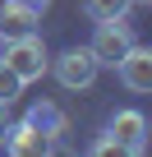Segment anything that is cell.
Instances as JSON below:
<instances>
[{"instance_id": "cell-2", "label": "cell", "mask_w": 152, "mask_h": 157, "mask_svg": "<svg viewBox=\"0 0 152 157\" xmlns=\"http://www.w3.org/2000/svg\"><path fill=\"white\" fill-rule=\"evenodd\" d=\"M134 42H138V37H134V28H129L124 19H106V23H97V33H92L88 51H92L97 69H115V65L124 60V51H129Z\"/></svg>"}, {"instance_id": "cell-12", "label": "cell", "mask_w": 152, "mask_h": 157, "mask_svg": "<svg viewBox=\"0 0 152 157\" xmlns=\"http://www.w3.org/2000/svg\"><path fill=\"white\" fill-rule=\"evenodd\" d=\"M5 129H9V106H0V139H5Z\"/></svg>"}, {"instance_id": "cell-7", "label": "cell", "mask_w": 152, "mask_h": 157, "mask_svg": "<svg viewBox=\"0 0 152 157\" xmlns=\"http://www.w3.org/2000/svg\"><path fill=\"white\" fill-rule=\"evenodd\" d=\"M37 23H42V14L28 5V0H5V5H0V37L5 42L37 33Z\"/></svg>"}, {"instance_id": "cell-6", "label": "cell", "mask_w": 152, "mask_h": 157, "mask_svg": "<svg viewBox=\"0 0 152 157\" xmlns=\"http://www.w3.org/2000/svg\"><path fill=\"white\" fill-rule=\"evenodd\" d=\"M115 69H120V83H124L129 93H147V88H152V51H147V46L134 42Z\"/></svg>"}, {"instance_id": "cell-14", "label": "cell", "mask_w": 152, "mask_h": 157, "mask_svg": "<svg viewBox=\"0 0 152 157\" xmlns=\"http://www.w3.org/2000/svg\"><path fill=\"white\" fill-rule=\"evenodd\" d=\"M134 5H152V0H134Z\"/></svg>"}, {"instance_id": "cell-1", "label": "cell", "mask_w": 152, "mask_h": 157, "mask_svg": "<svg viewBox=\"0 0 152 157\" xmlns=\"http://www.w3.org/2000/svg\"><path fill=\"white\" fill-rule=\"evenodd\" d=\"M5 69L19 78V83L28 88V83H37V78L46 74V65H51V56H46V46H42V37L37 33H28V37H14V42H5Z\"/></svg>"}, {"instance_id": "cell-9", "label": "cell", "mask_w": 152, "mask_h": 157, "mask_svg": "<svg viewBox=\"0 0 152 157\" xmlns=\"http://www.w3.org/2000/svg\"><path fill=\"white\" fill-rule=\"evenodd\" d=\"M134 10V0H83V14L92 23H106V19H124Z\"/></svg>"}, {"instance_id": "cell-5", "label": "cell", "mask_w": 152, "mask_h": 157, "mask_svg": "<svg viewBox=\"0 0 152 157\" xmlns=\"http://www.w3.org/2000/svg\"><path fill=\"white\" fill-rule=\"evenodd\" d=\"M106 134H111L115 143H124L134 157H143V148H147V120H143V111H134V106L115 111V116L106 120Z\"/></svg>"}, {"instance_id": "cell-10", "label": "cell", "mask_w": 152, "mask_h": 157, "mask_svg": "<svg viewBox=\"0 0 152 157\" xmlns=\"http://www.w3.org/2000/svg\"><path fill=\"white\" fill-rule=\"evenodd\" d=\"M19 97H23V83L5 69V60H0V106H14Z\"/></svg>"}, {"instance_id": "cell-11", "label": "cell", "mask_w": 152, "mask_h": 157, "mask_svg": "<svg viewBox=\"0 0 152 157\" xmlns=\"http://www.w3.org/2000/svg\"><path fill=\"white\" fill-rule=\"evenodd\" d=\"M88 157H134L124 143H115L111 134H102V139H92V148H88Z\"/></svg>"}, {"instance_id": "cell-8", "label": "cell", "mask_w": 152, "mask_h": 157, "mask_svg": "<svg viewBox=\"0 0 152 157\" xmlns=\"http://www.w3.org/2000/svg\"><path fill=\"white\" fill-rule=\"evenodd\" d=\"M23 120H28L32 129H42V134H51V139H65V134H69V116H65V111H60L55 102H46V97H42V102H32Z\"/></svg>"}, {"instance_id": "cell-13", "label": "cell", "mask_w": 152, "mask_h": 157, "mask_svg": "<svg viewBox=\"0 0 152 157\" xmlns=\"http://www.w3.org/2000/svg\"><path fill=\"white\" fill-rule=\"evenodd\" d=\"M28 5H32L37 14H46V10H51V0H28Z\"/></svg>"}, {"instance_id": "cell-3", "label": "cell", "mask_w": 152, "mask_h": 157, "mask_svg": "<svg viewBox=\"0 0 152 157\" xmlns=\"http://www.w3.org/2000/svg\"><path fill=\"white\" fill-rule=\"evenodd\" d=\"M46 69H55L60 88H69V93H88V88L97 83V60H92L88 46H69V51H60Z\"/></svg>"}, {"instance_id": "cell-4", "label": "cell", "mask_w": 152, "mask_h": 157, "mask_svg": "<svg viewBox=\"0 0 152 157\" xmlns=\"http://www.w3.org/2000/svg\"><path fill=\"white\" fill-rule=\"evenodd\" d=\"M55 143H60V139L32 129L28 120H14V125L5 129V139H0L5 157H55Z\"/></svg>"}]
</instances>
